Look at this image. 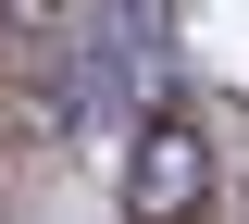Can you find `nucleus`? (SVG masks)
Returning <instances> with one entry per match:
<instances>
[{
	"instance_id": "nucleus-1",
	"label": "nucleus",
	"mask_w": 249,
	"mask_h": 224,
	"mask_svg": "<svg viewBox=\"0 0 249 224\" xmlns=\"http://www.w3.org/2000/svg\"><path fill=\"white\" fill-rule=\"evenodd\" d=\"M199 212H212V137H199V112L150 100L124 137V224H199Z\"/></svg>"
}]
</instances>
